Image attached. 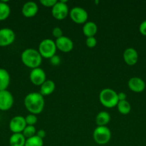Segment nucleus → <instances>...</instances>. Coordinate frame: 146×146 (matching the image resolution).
Segmentation results:
<instances>
[{
  "label": "nucleus",
  "mask_w": 146,
  "mask_h": 146,
  "mask_svg": "<svg viewBox=\"0 0 146 146\" xmlns=\"http://www.w3.org/2000/svg\"><path fill=\"white\" fill-rule=\"evenodd\" d=\"M36 135H37L38 137H40V138L44 139L46 136V132L44 130L40 129L39 130V131H37V133H36Z\"/></svg>",
  "instance_id": "obj_31"
},
{
  "label": "nucleus",
  "mask_w": 146,
  "mask_h": 146,
  "mask_svg": "<svg viewBox=\"0 0 146 146\" xmlns=\"http://www.w3.org/2000/svg\"><path fill=\"white\" fill-rule=\"evenodd\" d=\"M26 138L22 133H12L9 141L10 146H24Z\"/></svg>",
  "instance_id": "obj_20"
},
{
  "label": "nucleus",
  "mask_w": 146,
  "mask_h": 146,
  "mask_svg": "<svg viewBox=\"0 0 146 146\" xmlns=\"http://www.w3.org/2000/svg\"><path fill=\"white\" fill-rule=\"evenodd\" d=\"M14 104V96L8 90L0 91V111H7L11 109Z\"/></svg>",
  "instance_id": "obj_9"
},
{
  "label": "nucleus",
  "mask_w": 146,
  "mask_h": 146,
  "mask_svg": "<svg viewBox=\"0 0 146 146\" xmlns=\"http://www.w3.org/2000/svg\"><path fill=\"white\" fill-rule=\"evenodd\" d=\"M127 86L132 91L135 93L143 92L145 88V83L139 77H133L130 78L127 82Z\"/></svg>",
  "instance_id": "obj_15"
},
{
  "label": "nucleus",
  "mask_w": 146,
  "mask_h": 146,
  "mask_svg": "<svg viewBox=\"0 0 146 146\" xmlns=\"http://www.w3.org/2000/svg\"><path fill=\"white\" fill-rule=\"evenodd\" d=\"M39 11V7L34 1H29L24 3L21 8V13L23 16L27 18L34 17Z\"/></svg>",
  "instance_id": "obj_13"
},
{
  "label": "nucleus",
  "mask_w": 146,
  "mask_h": 146,
  "mask_svg": "<svg viewBox=\"0 0 146 146\" xmlns=\"http://www.w3.org/2000/svg\"><path fill=\"white\" fill-rule=\"evenodd\" d=\"M52 35L53 36L55 37L56 39L60 38V37H62L63 36L62 30L61 28L59 27H54L52 29Z\"/></svg>",
  "instance_id": "obj_27"
},
{
  "label": "nucleus",
  "mask_w": 146,
  "mask_h": 146,
  "mask_svg": "<svg viewBox=\"0 0 146 146\" xmlns=\"http://www.w3.org/2000/svg\"><path fill=\"white\" fill-rule=\"evenodd\" d=\"M99 100L103 106L111 108L117 106L119 102L117 93L112 88H104L99 94Z\"/></svg>",
  "instance_id": "obj_3"
},
{
  "label": "nucleus",
  "mask_w": 146,
  "mask_h": 146,
  "mask_svg": "<svg viewBox=\"0 0 146 146\" xmlns=\"http://www.w3.org/2000/svg\"><path fill=\"white\" fill-rule=\"evenodd\" d=\"M117 97H118L119 101H125V100H126V97H127V95H126L125 93L120 92V93H117Z\"/></svg>",
  "instance_id": "obj_32"
},
{
  "label": "nucleus",
  "mask_w": 146,
  "mask_h": 146,
  "mask_svg": "<svg viewBox=\"0 0 146 146\" xmlns=\"http://www.w3.org/2000/svg\"><path fill=\"white\" fill-rule=\"evenodd\" d=\"M97 25L94 21H87L83 24L82 32L86 37L94 36L97 32Z\"/></svg>",
  "instance_id": "obj_16"
},
{
  "label": "nucleus",
  "mask_w": 146,
  "mask_h": 146,
  "mask_svg": "<svg viewBox=\"0 0 146 146\" xmlns=\"http://www.w3.org/2000/svg\"><path fill=\"white\" fill-rule=\"evenodd\" d=\"M29 80L34 85L41 86L47 80L45 71L40 67L33 68L29 74Z\"/></svg>",
  "instance_id": "obj_11"
},
{
  "label": "nucleus",
  "mask_w": 146,
  "mask_h": 146,
  "mask_svg": "<svg viewBox=\"0 0 146 146\" xmlns=\"http://www.w3.org/2000/svg\"><path fill=\"white\" fill-rule=\"evenodd\" d=\"M40 2L44 7H52V8L54 4L57 2V0H40Z\"/></svg>",
  "instance_id": "obj_28"
},
{
  "label": "nucleus",
  "mask_w": 146,
  "mask_h": 146,
  "mask_svg": "<svg viewBox=\"0 0 146 146\" xmlns=\"http://www.w3.org/2000/svg\"><path fill=\"white\" fill-rule=\"evenodd\" d=\"M25 118L26 123H27V125H34L37 123V115H34V114L29 113L27 115V116L24 117Z\"/></svg>",
  "instance_id": "obj_25"
},
{
  "label": "nucleus",
  "mask_w": 146,
  "mask_h": 146,
  "mask_svg": "<svg viewBox=\"0 0 146 146\" xmlns=\"http://www.w3.org/2000/svg\"><path fill=\"white\" fill-rule=\"evenodd\" d=\"M56 88L55 83L52 80H46L41 86H40V94L44 96L52 94Z\"/></svg>",
  "instance_id": "obj_17"
},
{
  "label": "nucleus",
  "mask_w": 146,
  "mask_h": 146,
  "mask_svg": "<svg viewBox=\"0 0 146 146\" xmlns=\"http://www.w3.org/2000/svg\"><path fill=\"white\" fill-rule=\"evenodd\" d=\"M57 49L55 41L50 38H44L39 44L38 51L42 58L50 59L55 55Z\"/></svg>",
  "instance_id": "obj_4"
},
{
  "label": "nucleus",
  "mask_w": 146,
  "mask_h": 146,
  "mask_svg": "<svg viewBox=\"0 0 146 146\" xmlns=\"http://www.w3.org/2000/svg\"><path fill=\"white\" fill-rule=\"evenodd\" d=\"M16 38L14 31L10 28L0 29V47H6L14 43Z\"/></svg>",
  "instance_id": "obj_8"
},
{
  "label": "nucleus",
  "mask_w": 146,
  "mask_h": 146,
  "mask_svg": "<svg viewBox=\"0 0 146 146\" xmlns=\"http://www.w3.org/2000/svg\"><path fill=\"white\" fill-rule=\"evenodd\" d=\"M111 131L107 126H97L93 131V139L99 145H105L111 139Z\"/></svg>",
  "instance_id": "obj_5"
},
{
  "label": "nucleus",
  "mask_w": 146,
  "mask_h": 146,
  "mask_svg": "<svg viewBox=\"0 0 146 146\" xmlns=\"http://www.w3.org/2000/svg\"><path fill=\"white\" fill-rule=\"evenodd\" d=\"M97 39L94 36H92V37H87L86 38L85 41V44L86 46H87L88 48H94L95 47V46L97 45Z\"/></svg>",
  "instance_id": "obj_26"
},
{
  "label": "nucleus",
  "mask_w": 146,
  "mask_h": 146,
  "mask_svg": "<svg viewBox=\"0 0 146 146\" xmlns=\"http://www.w3.org/2000/svg\"><path fill=\"white\" fill-rule=\"evenodd\" d=\"M117 108L119 112L123 115H127L131 111V106L127 100L119 101L117 104Z\"/></svg>",
  "instance_id": "obj_22"
},
{
  "label": "nucleus",
  "mask_w": 146,
  "mask_h": 146,
  "mask_svg": "<svg viewBox=\"0 0 146 146\" xmlns=\"http://www.w3.org/2000/svg\"><path fill=\"white\" fill-rule=\"evenodd\" d=\"M70 13L67 1H60L56 3L52 8V14L57 20H63L67 17Z\"/></svg>",
  "instance_id": "obj_6"
},
{
  "label": "nucleus",
  "mask_w": 146,
  "mask_h": 146,
  "mask_svg": "<svg viewBox=\"0 0 146 146\" xmlns=\"http://www.w3.org/2000/svg\"><path fill=\"white\" fill-rule=\"evenodd\" d=\"M50 64L53 66H58L60 64V62H61V58H60V56L55 54L54 56H53L52 58H50Z\"/></svg>",
  "instance_id": "obj_29"
},
{
  "label": "nucleus",
  "mask_w": 146,
  "mask_h": 146,
  "mask_svg": "<svg viewBox=\"0 0 146 146\" xmlns=\"http://www.w3.org/2000/svg\"><path fill=\"white\" fill-rule=\"evenodd\" d=\"M23 134L24 137L27 138H31V137L34 136L37 133V130H36L35 127L34 125H27L25 127V128L24 129L23 132L21 133Z\"/></svg>",
  "instance_id": "obj_24"
},
{
  "label": "nucleus",
  "mask_w": 146,
  "mask_h": 146,
  "mask_svg": "<svg viewBox=\"0 0 146 146\" xmlns=\"http://www.w3.org/2000/svg\"><path fill=\"white\" fill-rule=\"evenodd\" d=\"M27 126L25 118L21 115H16L10 120L9 127L12 133H21Z\"/></svg>",
  "instance_id": "obj_10"
},
{
  "label": "nucleus",
  "mask_w": 146,
  "mask_h": 146,
  "mask_svg": "<svg viewBox=\"0 0 146 146\" xmlns=\"http://www.w3.org/2000/svg\"><path fill=\"white\" fill-rule=\"evenodd\" d=\"M111 120L110 113L107 111H100L97 114L95 122L97 126H106Z\"/></svg>",
  "instance_id": "obj_18"
},
{
  "label": "nucleus",
  "mask_w": 146,
  "mask_h": 146,
  "mask_svg": "<svg viewBox=\"0 0 146 146\" xmlns=\"http://www.w3.org/2000/svg\"><path fill=\"white\" fill-rule=\"evenodd\" d=\"M44 141L42 138H40L37 135L26 139L24 146H43Z\"/></svg>",
  "instance_id": "obj_23"
},
{
  "label": "nucleus",
  "mask_w": 146,
  "mask_h": 146,
  "mask_svg": "<svg viewBox=\"0 0 146 146\" xmlns=\"http://www.w3.org/2000/svg\"><path fill=\"white\" fill-rule=\"evenodd\" d=\"M11 9L5 1H0V21L6 20L10 15Z\"/></svg>",
  "instance_id": "obj_21"
},
{
  "label": "nucleus",
  "mask_w": 146,
  "mask_h": 146,
  "mask_svg": "<svg viewBox=\"0 0 146 146\" xmlns=\"http://www.w3.org/2000/svg\"><path fill=\"white\" fill-rule=\"evenodd\" d=\"M70 19L74 23L78 24H84L87 21L88 13L84 9L80 7H74L71 9L69 13Z\"/></svg>",
  "instance_id": "obj_7"
},
{
  "label": "nucleus",
  "mask_w": 146,
  "mask_h": 146,
  "mask_svg": "<svg viewBox=\"0 0 146 146\" xmlns=\"http://www.w3.org/2000/svg\"><path fill=\"white\" fill-rule=\"evenodd\" d=\"M10 84V75L8 71L0 68V91L7 90Z\"/></svg>",
  "instance_id": "obj_19"
},
{
  "label": "nucleus",
  "mask_w": 146,
  "mask_h": 146,
  "mask_svg": "<svg viewBox=\"0 0 146 146\" xmlns=\"http://www.w3.org/2000/svg\"><path fill=\"white\" fill-rule=\"evenodd\" d=\"M55 44L57 48L64 53L70 52L73 49V47H74L72 40L65 36H62L60 38H57Z\"/></svg>",
  "instance_id": "obj_12"
},
{
  "label": "nucleus",
  "mask_w": 146,
  "mask_h": 146,
  "mask_svg": "<svg viewBox=\"0 0 146 146\" xmlns=\"http://www.w3.org/2000/svg\"><path fill=\"white\" fill-rule=\"evenodd\" d=\"M26 109L31 114L41 113L44 108L45 101L44 96L40 93L31 92L27 94L24 100Z\"/></svg>",
  "instance_id": "obj_1"
},
{
  "label": "nucleus",
  "mask_w": 146,
  "mask_h": 146,
  "mask_svg": "<svg viewBox=\"0 0 146 146\" xmlns=\"http://www.w3.org/2000/svg\"><path fill=\"white\" fill-rule=\"evenodd\" d=\"M21 60L26 66L31 68L40 67L42 61V57L38 50L29 48L24 50L21 54Z\"/></svg>",
  "instance_id": "obj_2"
},
{
  "label": "nucleus",
  "mask_w": 146,
  "mask_h": 146,
  "mask_svg": "<svg viewBox=\"0 0 146 146\" xmlns=\"http://www.w3.org/2000/svg\"><path fill=\"white\" fill-rule=\"evenodd\" d=\"M123 59L129 66H133L138 61V53L134 48H127L123 52Z\"/></svg>",
  "instance_id": "obj_14"
},
{
  "label": "nucleus",
  "mask_w": 146,
  "mask_h": 146,
  "mask_svg": "<svg viewBox=\"0 0 146 146\" xmlns=\"http://www.w3.org/2000/svg\"><path fill=\"white\" fill-rule=\"evenodd\" d=\"M139 31L140 34L143 36H146V20L141 22L139 26Z\"/></svg>",
  "instance_id": "obj_30"
}]
</instances>
